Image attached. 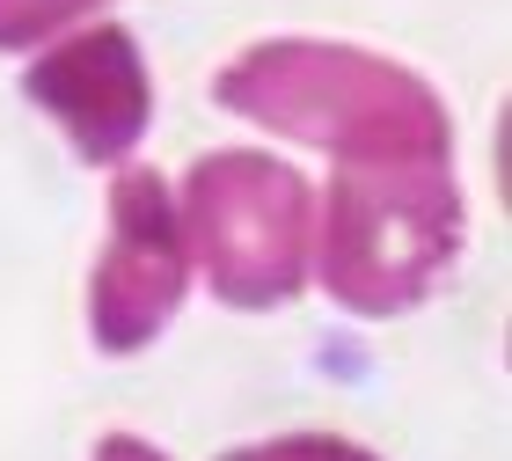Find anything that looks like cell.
Masks as SVG:
<instances>
[{
	"instance_id": "6da1fadb",
	"label": "cell",
	"mask_w": 512,
	"mask_h": 461,
	"mask_svg": "<svg viewBox=\"0 0 512 461\" xmlns=\"http://www.w3.org/2000/svg\"><path fill=\"white\" fill-rule=\"evenodd\" d=\"M220 103L278 125L293 140L330 147L337 161L439 154L447 161V110L417 74L337 44H256L220 74Z\"/></svg>"
},
{
	"instance_id": "52a82bcc",
	"label": "cell",
	"mask_w": 512,
	"mask_h": 461,
	"mask_svg": "<svg viewBox=\"0 0 512 461\" xmlns=\"http://www.w3.org/2000/svg\"><path fill=\"white\" fill-rule=\"evenodd\" d=\"M220 461H374V454H359L352 440H271V447H242V454H220Z\"/></svg>"
},
{
	"instance_id": "5b68a950",
	"label": "cell",
	"mask_w": 512,
	"mask_h": 461,
	"mask_svg": "<svg viewBox=\"0 0 512 461\" xmlns=\"http://www.w3.org/2000/svg\"><path fill=\"white\" fill-rule=\"evenodd\" d=\"M30 103L52 110L66 125L81 161H125L147 132V74H139V52L118 22H96V30L52 44V59L30 66Z\"/></svg>"
},
{
	"instance_id": "277c9868",
	"label": "cell",
	"mask_w": 512,
	"mask_h": 461,
	"mask_svg": "<svg viewBox=\"0 0 512 461\" xmlns=\"http://www.w3.org/2000/svg\"><path fill=\"white\" fill-rule=\"evenodd\" d=\"M183 301V220L169 205V183L154 169H132L110 191V242L96 271V344L139 352Z\"/></svg>"
},
{
	"instance_id": "7a4b0ae2",
	"label": "cell",
	"mask_w": 512,
	"mask_h": 461,
	"mask_svg": "<svg viewBox=\"0 0 512 461\" xmlns=\"http://www.w3.org/2000/svg\"><path fill=\"white\" fill-rule=\"evenodd\" d=\"M454 249H461V191L439 154H388L337 169L322 279L344 308L403 315L439 286Z\"/></svg>"
},
{
	"instance_id": "3957f363",
	"label": "cell",
	"mask_w": 512,
	"mask_h": 461,
	"mask_svg": "<svg viewBox=\"0 0 512 461\" xmlns=\"http://www.w3.org/2000/svg\"><path fill=\"white\" fill-rule=\"evenodd\" d=\"M191 242L213 293L235 308H271L300 286V257H308V183L286 161L264 154H205L191 169Z\"/></svg>"
},
{
	"instance_id": "ba28073f",
	"label": "cell",
	"mask_w": 512,
	"mask_h": 461,
	"mask_svg": "<svg viewBox=\"0 0 512 461\" xmlns=\"http://www.w3.org/2000/svg\"><path fill=\"white\" fill-rule=\"evenodd\" d=\"M96 461H161V454H154L147 440H125V432H118V440H103V447H96Z\"/></svg>"
},
{
	"instance_id": "8992f818",
	"label": "cell",
	"mask_w": 512,
	"mask_h": 461,
	"mask_svg": "<svg viewBox=\"0 0 512 461\" xmlns=\"http://www.w3.org/2000/svg\"><path fill=\"white\" fill-rule=\"evenodd\" d=\"M88 8H103V0H0V52H15V44H37V37L66 30V22L88 15Z\"/></svg>"
}]
</instances>
